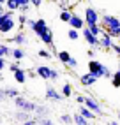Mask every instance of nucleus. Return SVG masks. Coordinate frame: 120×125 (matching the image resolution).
<instances>
[{"label": "nucleus", "instance_id": "1", "mask_svg": "<svg viewBox=\"0 0 120 125\" xmlns=\"http://www.w3.org/2000/svg\"><path fill=\"white\" fill-rule=\"evenodd\" d=\"M99 23H101V27L104 28L113 39H120V20L117 18V16L104 14Z\"/></svg>", "mask_w": 120, "mask_h": 125}, {"label": "nucleus", "instance_id": "2", "mask_svg": "<svg viewBox=\"0 0 120 125\" xmlns=\"http://www.w3.org/2000/svg\"><path fill=\"white\" fill-rule=\"evenodd\" d=\"M88 72H92L94 76H97V78H106V79H111V76H113V72H111L102 62H97L96 58H90Z\"/></svg>", "mask_w": 120, "mask_h": 125}, {"label": "nucleus", "instance_id": "3", "mask_svg": "<svg viewBox=\"0 0 120 125\" xmlns=\"http://www.w3.org/2000/svg\"><path fill=\"white\" fill-rule=\"evenodd\" d=\"M5 20H4V23L0 25V34H11V32L16 28V25H18V21H16V18H14V11H7L5 9Z\"/></svg>", "mask_w": 120, "mask_h": 125}, {"label": "nucleus", "instance_id": "4", "mask_svg": "<svg viewBox=\"0 0 120 125\" xmlns=\"http://www.w3.org/2000/svg\"><path fill=\"white\" fill-rule=\"evenodd\" d=\"M12 101H14L16 109H20V111H28V113H34V111H36V106H37V104L34 102V101H28V99L23 97V95L14 97Z\"/></svg>", "mask_w": 120, "mask_h": 125}, {"label": "nucleus", "instance_id": "5", "mask_svg": "<svg viewBox=\"0 0 120 125\" xmlns=\"http://www.w3.org/2000/svg\"><path fill=\"white\" fill-rule=\"evenodd\" d=\"M80 32H81V37L85 39V42H87L90 48H96V49L99 48V37L92 34V32H90V28L87 27V25H85V27H83Z\"/></svg>", "mask_w": 120, "mask_h": 125}, {"label": "nucleus", "instance_id": "6", "mask_svg": "<svg viewBox=\"0 0 120 125\" xmlns=\"http://www.w3.org/2000/svg\"><path fill=\"white\" fill-rule=\"evenodd\" d=\"M85 106H87L88 109H92L97 116H102V115H104V109H102L101 102L97 101L96 97H92V95H87V97H85Z\"/></svg>", "mask_w": 120, "mask_h": 125}, {"label": "nucleus", "instance_id": "7", "mask_svg": "<svg viewBox=\"0 0 120 125\" xmlns=\"http://www.w3.org/2000/svg\"><path fill=\"white\" fill-rule=\"evenodd\" d=\"M83 20H85V25H87V27H90V25H96V23L101 21V16H99V12L94 9V7H87V9H85Z\"/></svg>", "mask_w": 120, "mask_h": 125}, {"label": "nucleus", "instance_id": "8", "mask_svg": "<svg viewBox=\"0 0 120 125\" xmlns=\"http://www.w3.org/2000/svg\"><path fill=\"white\" fill-rule=\"evenodd\" d=\"M5 42L7 44H16V46H27V42H28V39H27V34H25L23 30H20L18 34H14L12 37H7L5 39Z\"/></svg>", "mask_w": 120, "mask_h": 125}, {"label": "nucleus", "instance_id": "9", "mask_svg": "<svg viewBox=\"0 0 120 125\" xmlns=\"http://www.w3.org/2000/svg\"><path fill=\"white\" fill-rule=\"evenodd\" d=\"M111 46H113V37H111L108 32L102 28V32H101V35H99V48L101 49H111Z\"/></svg>", "mask_w": 120, "mask_h": 125}, {"label": "nucleus", "instance_id": "10", "mask_svg": "<svg viewBox=\"0 0 120 125\" xmlns=\"http://www.w3.org/2000/svg\"><path fill=\"white\" fill-rule=\"evenodd\" d=\"M44 95H46L48 101H53V102H62V101H64V95L60 94V92H58L55 86H46Z\"/></svg>", "mask_w": 120, "mask_h": 125}, {"label": "nucleus", "instance_id": "11", "mask_svg": "<svg viewBox=\"0 0 120 125\" xmlns=\"http://www.w3.org/2000/svg\"><path fill=\"white\" fill-rule=\"evenodd\" d=\"M48 23H46V20H42V18H39V20H36V25H34V28H32V32L36 34L37 37H41L42 34H46L48 32Z\"/></svg>", "mask_w": 120, "mask_h": 125}, {"label": "nucleus", "instance_id": "12", "mask_svg": "<svg viewBox=\"0 0 120 125\" xmlns=\"http://www.w3.org/2000/svg\"><path fill=\"white\" fill-rule=\"evenodd\" d=\"M99 78L97 76H94L92 72H85L80 76V83H81V86H92V85H96V81Z\"/></svg>", "mask_w": 120, "mask_h": 125}, {"label": "nucleus", "instance_id": "13", "mask_svg": "<svg viewBox=\"0 0 120 125\" xmlns=\"http://www.w3.org/2000/svg\"><path fill=\"white\" fill-rule=\"evenodd\" d=\"M69 27L71 28H76V30H81L85 27V20L81 18V16H78V14H72L71 20H69Z\"/></svg>", "mask_w": 120, "mask_h": 125}, {"label": "nucleus", "instance_id": "14", "mask_svg": "<svg viewBox=\"0 0 120 125\" xmlns=\"http://www.w3.org/2000/svg\"><path fill=\"white\" fill-rule=\"evenodd\" d=\"M78 113H81V115H83V116H85V118H87L88 122H94V120L97 118V115L94 113L92 109H88V107L85 106V104H80V111H78Z\"/></svg>", "mask_w": 120, "mask_h": 125}, {"label": "nucleus", "instance_id": "15", "mask_svg": "<svg viewBox=\"0 0 120 125\" xmlns=\"http://www.w3.org/2000/svg\"><path fill=\"white\" fill-rule=\"evenodd\" d=\"M49 72H51V67H48V65H39V67L36 69V74L41 79H44V81L49 79Z\"/></svg>", "mask_w": 120, "mask_h": 125}, {"label": "nucleus", "instance_id": "16", "mask_svg": "<svg viewBox=\"0 0 120 125\" xmlns=\"http://www.w3.org/2000/svg\"><path fill=\"white\" fill-rule=\"evenodd\" d=\"M11 58H12V60H18V62H21L23 58H25V49H23V46L11 48Z\"/></svg>", "mask_w": 120, "mask_h": 125}, {"label": "nucleus", "instance_id": "17", "mask_svg": "<svg viewBox=\"0 0 120 125\" xmlns=\"http://www.w3.org/2000/svg\"><path fill=\"white\" fill-rule=\"evenodd\" d=\"M14 79H16V83H20V85H25V83H27V71L25 69H16L14 72Z\"/></svg>", "mask_w": 120, "mask_h": 125}, {"label": "nucleus", "instance_id": "18", "mask_svg": "<svg viewBox=\"0 0 120 125\" xmlns=\"http://www.w3.org/2000/svg\"><path fill=\"white\" fill-rule=\"evenodd\" d=\"M39 39H41V41H42V42H44L46 46H48V44H51V42H53V30H51V28H48V32H46V34H42Z\"/></svg>", "mask_w": 120, "mask_h": 125}, {"label": "nucleus", "instance_id": "19", "mask_svg": "<svg viewBox=\"0 0 120 125\" xmlns=\"http://www.w3.org/2000/svg\"><path fill=\"white\" fill-rule=\"evenodd\" d=\"M60 94L64 95V99H69V97L72 95V85H71V83H64V86H62V90H60Z\"/></svg>", "mask_w": 120, "mask_h": 125}, {"label": "nucleus", "instance_id": "20", "mask_svg": "<svg viewBox=\"0 0 120 125\" xmlns=\"http://www.w3.org/2000/svg\"><path fill=\"white\" fill-rule=\"evenodd\" d=\"M4 5H5L7 11H14V12L20 9V2H18V0H5Z\"/></svg>", "mask_w": 120, "mask_h": 125}, {"label": "nucleus", "instance_id": "21", "mask_svg": "<svg viewBox=\"0 0 120 125\" xmlns=\"http://www.w3.org/2000/svg\"><path fill=\"white\" fill-rule=\"evenodd\" d=\"M72 123H76V125H87V123H90V122L85 118L81 113H76V115L72 116Z\"/></svg>", "mask_w": 120, "mask_h": 125}, {"label": "nucleus", "instance_id": "22", "mask_svg": "<svg viewBox=\"0 0 120 125\" xmlns=\"http://www.w3.org/2000/svg\"><path fill=\"white\" fill-rule=\"evenodd\" d=\"M0 56H4V58L11 56V48L7 46V42H0Z\"/></svg>", "mask_w": 120, "mask_h": 125}, {"label": "nucleus", "instance_id": "23", "mask_svg": "<svg viewBox=\"0 0 120 125\" xmlns=\"http://www.w3.org/2000/svg\"><path fill=\"white\" fill-rule=\"evenodd\" d=\"M57 58H58V60L62 62L64 65H65V63H67V60L71 58V53H69V51H65V49H64V51H58V53H57Z\"/></svg>", "mask_w": 120, "mask_h": 125}, {"label": "nucleus", "instance_id": "24", "mask_svg": "<svg viewBox=\"0 0 120 125\" xmlns=\"http://www.w3.org/2000/svg\"><path fill=\"white\" fill-rule=\"evenodd\" d=\"M34 113H36L37 116H48V107L37 104V106H36V111H34Z\"/></svg>", "mask_w": 120, "mask_h": 125}, {"label": "nucleus", "instance_id": "25", "mask_svg": "<svg viewBox=\"0 0 120 125\" xmlns=\"http://www.w3.org/2000/svg\"><path fill=\"white\" fill-rule=\"evenodd\" d=\"M111 85L115 88H120V69L117 72H113V76H111Z\"/></svg>", "mask_w": 120, "mask_h": 125}, {"label": "nucleus", "instance_id": "26", "mask_svg": "<svg viewBox=\"0 0 120 125\" xmlns=\"http://www.w3.org/2000/svg\"><path fill=\"white\" fill-rule=\"evenodd\" d=\"M4 94L7 99H14V97H18L20 95V92L18 90H14V88H4Z\"/></svg>", "mask_w": 120, "mask_h": 125}, {"label": "nucleus", "instance_id": "27", "mask_svg": "<svg viewBox=\"0 0 120 125\" xmlns=\"http://www.w3.org/2000/svg\"><path fill=\"white\" fill-rule=\"evenodd\" d=\"M71 16H72V12H71L69 9H62V12H60V20H62L64 23H69Z\"/></svg>", "mask_w": 120, "mask_h": 125}, {"label": "nucleus", "instance_id": "28", "mask_svg": "<svg viewBox=\"0 0 120 125\" xmlns=\"http://www.w3.org/2000/svg\"><path fill=\"white\" fill-rule=\"evenodd\" d=\"M27 20H28V16H27V12H21L18 18H16V21H18V25H20V28L23 30L25 28V23H27Z\"/></svg>", "mask_w": 120, "mask_h": 125}, {"label": "nucleus", "instance_id": "29", "mask_svg": "<svg viewBox=\"0 0 120 125\" xmlns=\"http://www.w3.org/2000/svg\"><path fill=\"white\" fill-rule=\"evenodd\" d=\"M88 28H90V32H92V34H94V35H97V37L101 35V32H102V27H101V23H96V25H90Z\"/></svg>", "mask_w": 120, "mask_h": 125}, {"label": "nucleus", "instance_id": "30", "mask_svg": "<svg viewBox=\"0 0 120 125\" xmlns=\"http://www.w3.org/2000/svg\"><path fill=\"white\" fill-rule=\"evenodd\" d=\"M67 37H69L71 41L80 39V30H76V28H69V32H67Z\"/></svg>", "mask_w": 120, "mask_h": 125}, {"label": "nucleus", "instance_id": "31", "mask_svg": "<svg viewBox=\"0 0 120 125\" xmlns=\"http://www.w3.org/2000/svg\"><path fill=\"white\" fill-rule=\"evenodd\" d=\"M37 125H53V120H49L48 116H37Z\"/></svg>", "mask_w": 120, "mask_h": 125}, {"label": "nucleus", "instance_id": "32", "mask_svg": "<svg viewBox=\"0 0 120 125\" xmlns=\"http://www.w3.org/2000/svg\"><path fill=\"white\" fill-rule=\"evenodd\" d=\"M65 67H67V69H72V71H74L76 67H78V60H76L74 56H71L69 60H67V63H65Z\"/></svg>", "mask_w": 120, "mask_h": 125}, {"label": "nucleus", "instance_id": "33", "mask_svg": "<svg viewBox=\"0 0 120 125\" xmlns=\"http://www.w3.org/2000/svg\"><path fill=\"white\" fill-rule=\"evenodd\" d=\"M58 122H60V123H67V125H69V123H72V116H71V115H62Z\"/></svg>", "mask_w": 120, "mask_h": 125}, {"label": "nucleus", "instance_id": "34", "mask_svg": "<svg viewBox=\"0 0 120 125\" xmlns=\"http://www.w3.org/2000/svg\"><path fill=\"white\" fill-rule=\"evenodd\" d=\"M58 78H60V72H58L57 69H51V72H49V79H51V81H57Z\"/></svg>", "mask_w": 120, "mask_h": 125}, {"label": "nucleus", "instance_id": "35", "mask_svg": "<svg viewBox=\"0 0 120 125\" xmlns=\"http://www.w3.org/2000/svg\"><path fill=\"white\" fill-rule=\"evenodd\" d=\"M39 56H42V58H51L53 55H51L49 51H46V49H39Z\"/></svg>", "mask_w": 120, "mask_h": 125}, {"label": "nucleus", "instance_id": "36", "mask_svg": "<svg viewBox=\"0 0 120 125\" xmlns=\"http://www.w3.org/2000/svg\"><path fill=\"white\" fill-rule=\"evenodd\" d=\"M111 51H113V53L120 58V44H115V42H113V46H111Z\"/></svg>", "mask_w": 120, "mask_h": 125}, {"label": "nucleus", "instance_id": "37", "mask_svg": "<svg viewBox=\"0 0 120 125\" xmlns=\"http://www.w3.org/2000/svg\"><path fill=\"white\" fill-rule=\"evenodd\" d=\"M16 69H20V62H18V60H14V62L9 65V71H11V72H14Z\"/></svg>", "mask_w": 120, "mask_h": 125}, {"label": "nucleus", "instance_id": "38", "mask_svg": "<svg viewBox=\"0 0 120 125\" xmlns=\"http://www.w3.org/2000/svg\"><path fill=\"white\" fill-rule=\"evenodd\" d=\"M42 2H44V0H30V5H34V7H41Z\"/></svg>", "mask_w": 120, "mask_h": 125}, {"label": "nucleus", "instance_id": "39", "mask_svg": "<svg viewBox=\"0 0 120 125\" xmlns=\"http://www.w3.org/2000/svg\"><path fill=\"white\" fill-rule=\"evenodd\" d=\"M48 48H49V53H51V55H57V53H58V51H57V48H55V42L48 44Z\"/></svg>", "mask_w": 120, "mask_h": 125}, {"label": "nucleus", "instance_id": "40", "mask_svg": "<svg viewBox=\"0 0 120 125\" xmlns=\"http://www.w3.org/2000/svg\"><path fill=\"white\" fill-rule=\"evenodd\" d=\"M34 25H36V20H30V18H28L27 23H25V27H28V28L32 30V28H34Z\"/></svg>", "mask_w": 120, "mask_h": 125}, {"label": "nucleus", "instance_id": "41", "mask_svg": "<svg viewBox=\"0 0 120 125\" xmlns=\"http://www.w3.org/2000/svg\"><path fill=\"white\" fill-rule=\"evenodd\" d=\"M85 97H87V95H76V102H78V104H85Z\"/></svg>", "mask_w": 120, "mask_h": 125}, {"label": "nucleus", "instance_id": "42", "mask_svg": "<svg viewBox=\"0 0 120 125\" xmlns=\"http://www.w3.org/2000/svg\"><path fill=\"white\" fill-rule=\"evenodd\" d=\"M7 67V62H5V58L4 56H0V71H4Z\"/></svg>", "mask_w": 120, "mask_h": 125}, {"label": "nucleus", "instance_id": "43", "mask_svg": "<svg viewBox=\"0 0 120 125\" xmlns=\"http://www.w3.org/2000/svg\"><path fill=\"white\" fill-rule=\"evenodd\" d=\"M28 7H30V5H20V9H18V11H20V12H27V11H28Z\"/></svg>", "mask_w": 120, "mask_h": 125}, {"label": "nucleus", "instance_id": "44", "mask_svg": "<svg viewBox=\"0 0 120 125\" xmlns=\"http://www.w3.org/2000/svg\"><path fill=\"white\" fill-rule=\"evenodd\" d=\"M87 55H88V58H94V56H96V49H88Z\"/></svg>", "mask_w": 120, "mask_h": 125}, {"label": "nucleus", "instance_id": "45", "mask_svg": "<svg viewBox=\"0 0 120 125\" xmlns=\"http://www.w3.org/2000/svg\"><path fill=\"white\" fill-rule=\"evenodd\" d=\"M20 5H30V0H18Z\"/></svg>", "mask_w": 120, "mask_h": 125}, {"label": "nucleus", "instance_id": "46", "mask_svg": "<svg viewBox=\"0 0 120 125\" xmlns=\"http://www.w3.org/2000/svg\"><path fill=\"white\" fill-rule=\"evenodd\" d=\"M4 12H5V5L0 4V14H4Z\"/></svg>", "mask_w": 120, "mask_h": 125}, {"label": "nucleus", "instance_id": "47", "mask_svg": "<svg viewBox=\"0 0 120 125\" xmlns=\"http://www.w3.org/2000/svg\"><path fill=\"white\" fill-rule=\"evenodd\" d=\"M4 20H5V14H0V25L4 23Z\"/></svg>", "mask_w": 120, "mask_h": 125}, {"label": "nucleus", "instance_id": "48", "mask_svg": "<svg viewBox=\"0 0 120 125\" xmlns=\"http://www.w3.org/2000/svg\"><path fill=\"white\" fill-rule=\"evenodd\" d=\"M0 4H5V0H0Z\"/></svg>", "mask_w": 120, "mask_h": 125}, {"label": "nucleus", "instance_id": "49", "mask_svg": "<svg viewBox=\"0 0 120 125\" xmlns=\"http://www.w3.org/2000/svg\"><path fill=\"white\" fill-rule=\"evenodd\" d=\"M117 118H118V122H120V113H118V116H117Z\"/></svg>", "mask_w": 120, "mask_h": 125}]
</instances>
